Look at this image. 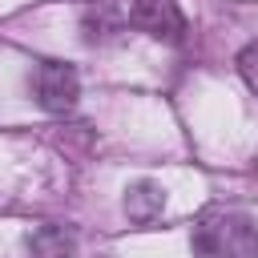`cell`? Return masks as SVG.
Returning <instances> with one entry per match:
<instances>
[{
  "mask_svg": "<svg viewBox=\"0 0 258 258\" xmlns=\"http://www.w3.org/2000/svg\"><path fill=\"white\" fill-rule=\"evenodd\" d=\"M77 242L64 226H40L36 234H28V254L32 258H73Z\"/></svg>",
  "mask_w": 258,
  "mask_h": 258,
  "instance_id": "obj_5",
  "label": "cell"
},
{
  "mask_svg": "<svg viewBox=\"0 0 258 258\" xmlns=\"http://www.w3.org/2000/svg\"><path fill=\"white\" fill-rule=\"evenodd\" d=\"M194 258H258V226L238 210H210L194 226Z\"/></svg>",
  "mask_w": 258,
  "mask_h": 258,
  "instance_id": "obj_1",
  "label": "cell"
},
{
  "mask_svg": "<svg viewBox=\"0 0 258 258\" xmlns=\"http://www.w3.org/2000/svg\"><path fill=\"white\" fill-rule=\"evenodd\" d=\"M238 73H242V81L258 93V40H254V44H246V48L238 52Z\"/></svg>",
  "mask_w": 258,
  "mask_h": 258,
  "instance_id": "obj_6",
  "label": "cell"
},
{
  "mask_svg": "<svg viewBox=\"0 0 258 258\" xmlns=\"http://www.w3.org/2000/svg\"><path fill=\"white\" fill-rule=\"evenodd\" d=\"M32 93H36L40 109H48V113H69V109L77 105V97H81V77H77V69L64 64V60H44V64L36 69V77H32Z\"/></svg>",
  "mask_w": 258,
  "mask_h": 258,
  "instance_id": "obj_2",
  "label": "cell"
},
{
  "mask_svg": "<svg viewBox=\"0 0 258 258\" xmlns=\"http://www.w3.org/2000/svg\"><path fill=\"white\" fill-rule=\"evenodd\" d=\"M129 24L157 36V40H181L185 36V16L173 0H133L129 4Z\"/></svg>",
  "mask_w": 258,
  "mask_h": 258,
  "instance_id": "obj_3",
  "label": "cell"
},
{
  "mask_svg": "<svg viewBox=\"0 0 258 258\" xmlns=\"http://www.w3.org/2000/svg\"><path fill=\"white\" fill-rule=\"evenodd\" d=\"M161 210H165V189L157 181H133L125 189V214H129V222L149 226Z\"/></svg>",
  "mask_w": 258,
  "mask_h": 258,
  "instance_id": "obj_4",
  "label": "cell"
}]
</instances>
